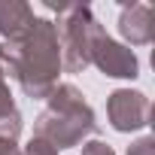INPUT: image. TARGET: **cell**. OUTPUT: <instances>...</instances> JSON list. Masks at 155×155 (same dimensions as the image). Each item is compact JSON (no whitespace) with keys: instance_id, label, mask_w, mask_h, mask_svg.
I'll list each match as a JSON object with an SVG mask.
<instances>
[{"instance_id":"obj_1","label":"cell","mask_w":155,"mask_h":155,"mask_svg":"<svg viewBox=\"0 0 155 155\" xmlns=\"http://www.w3.org/2000/svg\"><path fill=\"white\" fill-rule=\"evenodd\" d=\"M0 70L12 73L28 97H49L58 88L61 46L55 21L34 18L31 31L18 43H0Z\"/></svg>"},{"instance_id":"obj_2","label":"cell","mask_w":155,"mask_h":155,"mask_svg":"<svg viewBox=\"0 0 155 155\" xmlns=\"http://www.w3.org/2000/svg\"><path fill=\"white\" fill-rule=\"evenodd\" d=\"M94 131V113L91 107L82 101V94L73 85H58L49 94V110L37 119L34 125V137L46 140L55 149H67V146H79L85 134Z\"/></svg>"},{"instance_id":"obj_3","label":"cell","mask_w":155,"mask_h":155,"mask_svg":"<svg viewBox=\"0 0 155 155\" xmlns=\"http://www.w3.org/2000/svg\"><path fill=\"white\" fill-rule=\"evenodd\" d=\"M61 12V21L55 25L58 31V46H61V64L67 73H79L91 64V40L104 31L101 21L91 15L88 6H52Z\"/></svg>"},{"instance_id":"obj_4","label":"cell","mask_w":155,"mask_h":155,"mask_svg":"<svg viewBox=\"0 0 155 155\" xmlns=\"http://www.w3.org/2000/svg\"><path fill=\"white\" fill-rule=\"evenodd\" d=\"M91 64H97L107 76H116V79H134L137 76V58L128 46L116 43L107 37V31H101L91 40Z\"/></svg>"},{"instance_id":"obj_5","label":"cell","mask_w":155,"mask_h":155,"mask_svg":"<svg viewBox=\"0 0 155 155\" xmlns=\"http://www.w3.org/2000/svg\"><path fill=\"white\" fill-rule=\"evenodd\" d=\"M107 113H110V122L116 131H137L149 122V97L143 91L119 88L110 94Z\"/></svg>"},{"instance_id":"obj_6","label":"cell","mask_w":155,"mask_h":155,"mask_svg":"<svg viewBox=\"0 0 155 155\" xmlns=\"http://www.w3.org/2000/svg\"><path fill=\"white\" fill-rule=\"evenodd\" d=\"M119 31L128 43L134 46H146L152 40V6L146 3H131L122 9V18H119Z\"/></svg>"},{"instance_id":"obj_7","label":"cell","mask_w":155,"mask_h":155,"mask_svg":"<svg viewBox=\"0 0 155 155\" xmlns=\"http://www.w3.org/2000/svg\"><path fill=\"white\" fill-rule=\"evenodd\" d=\"M34 25V9L18 0H0V34L6 37V43L25 40V34Z\"/></svg>"},{"instance_id":"obj_8","label":"cell","mask_w":155,"mask_h":155,"mask_svg":"<svg viewBox=\"0 0 155 155\" xmlns=\"http://www.w3.org/2000/svg\"><path fill=\"white\" fill-rule=\"evenodd\" d=\"M9 113H15V107H12V94H9V85H6V73L0 70V119L9 116Z\"/></svg>"},{"instance_id":"obj_9","label":"cell","mask_w":155,"mask_h":155,"mask_svg":"<svg viewBox=\"0 0 155 155\" xmlns=\"http://www.w3.org/2000/svg\"><path fill=\"white\" fill-rule=\"evenodd\" d=\"M21 155H58V149H55V146H49L46 140H37V137H34Z\"/></svg>"},{"instance_id":"obj_10","label":"cell","mask_w":155,"mask_h":155,"mask_svg":"<svg viewBox=\"0 0 155 155\" xmlns=\"http://www.w3.org/2000/svg\"><path fill=\"white\" fill-rule=\"evenodd\" d=\"M82 155H116L107 143H101V140H91V143H82Z\"/></svg>"},{"instance_id":"obj_11","label":"cell","mask_w":155,"mask_h":155,"mask_svg":"<svg viewBox=\"0 0 155 155\" xmlns=\"http://www.w3.org/2000/svg\"><path fill=\"white\" fill-rule=\"evenodd\" d=\"M128 155H152V140H149V137H143L140 143L128 146Z\"/></svg>"},{"instance_id":"obj_12","label":"cell","mask_w":155,"mask_h":155,"mask_svg":"<svg viewBox=\"0 0 155 155\" xmlns=\"http://www.w3.org/2000/svg\"><path fill=\"white\" fill-rule=\"evenodd\" d=\"M0 155H21V152H18L15 140H9V137H0Z\"/></svg>"}]
</instances>
